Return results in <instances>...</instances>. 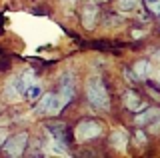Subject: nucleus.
I'll return each mask as SVG.
<instances>
[{"instance_id": "obj_14", "label": "nucleus", "mask_w": 160, "mask_h": 158, "mask_svg": "<svg viewBox=\"0 0 160 158\" xmlns=\"http://www.w3.org/2000/svg\"><path fill=\"white\" fill-rule=\"evenodd\" d=\"M116 6L120 10H136L140 6V0H116Z\"/></svg>"}, {"instance_id": "obj_3", "label": "nucleus", "mask_w": 160, "mask_h": 158, "mask_svg": "<svg viewBox=\"0 0 160 158\" xmlns=\"http://www.w3.org/2000/svg\"><path fill=\"white\" fill-rule=\"evenodd\" d=\"M74 136H76L78 142H86V140H92V138H98V136H102V124L94 122V120H84L76 126Z\"/></svg>"}, {"instance_id": "obj_2", "label": "nucleus", "mask_w": 160, "mask_h": 158, "mask_svg": "<svg viewBox=\"0 0 160 158\" xmlns=\"http://www.w3.org/2000/svg\"><path fill=\"white\" fill-rule=\"evenodd\" d=\"M62 104H60L58 100V94H54V92H46V94L40 96L36 108H34V112L40 116H56L60 110H62Z\"/></svg>"}, {"instance_id": "obj_13", "label": "nucleus", "mask_w": 160, "mask_h": 158, "mask_svg": "<svg viewBox=\"0 0 160 158\" xmlns=\"http://www.w3.org/2000/svg\"><path fill=\"white\" fill-rule=\"evenodd\" d=\"M156 116H158V108H148L146 112L136 116V124H146L150 120H156Z\"/></svg>"}, {"instance_id": "obj_4", "label": "nucleus", "mask_w": 160, "mask_h": 158, "mask_svg": "<svg viewBox=\"0 0 160 158\" xmlns=\"http://www.w3.org/2000/svg\"><path fill=\"white\" fill-rule=\"evenodd\" d=\"M74 90H76V82H74V74L66 72L62 76V82H60V92H58V100L62 106H66L70 100L74 98Z\"/></svg>"}, {"instance_id": "obj_15", "label": "nucleus", "mask_w": 160, "mask_h": 158, "mask_svg": "<svg viewBox=\"0 0 160 158\" xmlns=\"http://www.w3.org/2000/svg\"><path fill=\"white\" fill-rule=\"evenodd\" d=\"M146 6H148L154 14H158V0H146Z\"/></svg>"}, {"instance_id": "obj_8", "label": "nucleus", "mask_w": 160, "mask_h": 158, "mask_svg": "<svg viewBox=\"0 0 160 158\" xmlns=\"http://www.w3.org/2000/svg\"><path fill=\"white\" fill-rule=\"evenodd\" d=\"M110 142H112V146L116 148V150L124 152L128 146V132L124 130V128H116V130H112V134H110Z\"/></svg>"}, {"instance_id": "obj_1", "label": "nucleus", "mask_w": 160, "mask_h": 158, "mask_svg": "<svg viewBox=\"0 0 160 158\" xmlns=\"http://www.w3.org/2000/svg\"><path fill=\"white\" fill-rule=\"evenodd\" d=\"M84 90H86L88 102L94 108H98V110H108L110 108V96H108V90L100 76H90L86 80V88Z\"/></svg>"}, {"instance_id": "obj_9", "label": "nucleus", "mask_w": 160, "mask_h": 158, "mask_svg": "<svg viewBox=\"0 0 160 158\" xmlns=\"http://www.w3.org/2000/svg\"><path fill=\"white\" fill-rule=\"evenodd\" d=\"M134 78H140V80H146L148 76H156V72H152V64L148 60H138L132 68Z\"/></svg>"}, {"instance_id": "obj_10", "label": "nucleus", "mask_w": 160, "mask_h": 158, "mask_svg": "<svg viewBox=\"0 0 160 158\" xmlns=\"http://www.w3.org/2000/svg\"><path fill=\"white\" fill-rule=\"evenodd\" d=\"M122 100H124V106L130 108V110H142V108L146 106V104H144V102L138 98V94H136L134 90L124 92V98H122Z\"/></svg>"}, {"instance_id": "obj_12", "label": "nucleus", "mask_w": 160, "mask_h": 158, "mask_svg": "<svg viewBox=\"0 0 160 158\" xmlns=\"http://www.w3.org/2000/svg\"><path fill=\"white\" fill-rule=\"evenodd\" d=\"M42 94V84H40L38 80H34L32 84H30L26 90H24V94L22 96H26L28 100H38V96Z\"/></svg>"}, {"instance_id": "obj_6", "label": "nucleus", "mask_w": 160, "mask_h": 158, "mask_svg": "<svg viewBox=\"0 0 160 158\" xmlns=\"http://www.w3.org/2000/svg\"><path fill=\"white\" fill-rule=\"evenodd\" d=\"M48 150L52 152V154H58V156H68V146H66V142L62 140V134L50 132L48 134Z\"/></svg>"}, {"instance_id": "obj_17", "label": "nucleus", "mask_w": 160, "mask_h": 158, "mask_svg": "<svg viewBox=\"0 0 160 158\" xmlns=\"http://www.w3.org/2000/svg\"><path fill=\"white\" fill-rule=\"evenodd\" d=\"M102 2H104V0H102Z\"/></svg>"}, {"instance_id": "obj_11", "label": "nucleus", "mask_w": 160, "mask_h": 158, "mask_svg": "<svg viewBox=\"0 0 160 158\" xmlns=\"http://www.w3.org/2000/svg\"><path fill=\"white\" fill-rule=\"evenodd\" d=\"M4 94H6L10 100H18L20 98V92H18V82H16V76H10L6 86H4Z\"/></svg>"}, {"instance_id": "obj_16", "label": "nucleus", "mask_w": 160, "mask_h": 158, "mask_svg": "<svg viewBox=\"0 0 160 158\" xmlns=\"http://www.w3.org/2000/svg\"><path fill=\"white\" fill-rule=\"evenodd\" d=\"M144 140H146L144 132H136V142H138V144H144Z\"/></svg>"}, {"instance_id": "obj_7", "label": "nucleus", "mask_w": 160, "mask_h": 158, "mask_svg": "<svg viewBox=\"0 0 160 158\" xmlns=\"http://www.w3.org/2000/svg\"><path fill=\"white\" fill-rule=\"evenodd\" d=\"M96 16H98V4L88 2L86 6L82 8V22H84V28L92 30V28H94V22H96Z\"/></svg>"}, {"instance_id": "obj_5", "label": "nucleus", "mask_w": 160, "mask_h": 158, "mask_svg": "<svg viewBox=\"0 0 160 158\" xmlns=\"http://www.w3.org/2000/svg\"><path fill=\"white\" fill-rule=\"evenodd\" d=\"M26 142H28V134L26 132H20V134L12 136L6 144H4V152H6L8 156H22L24 148H26Z\"/></svg>"}]
</instances>
